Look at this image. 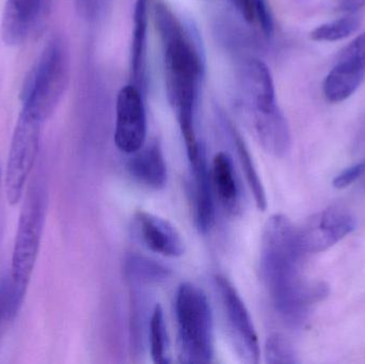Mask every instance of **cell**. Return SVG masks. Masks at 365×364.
Here are the masks:
<instances>
[{"label": "cell", "mask_w": 365, "mask_h": 364, "mask_svg": "<svg viewBox=\"0 0 365 364\" xmlns=\"http://www.w3.org/2000/svg\"><path fill=\"white\" fill-rule=\"evenodd\" d=\"M304 254L299 229L282 214L272 216L262 235L261 273L277 311L292 323H299L309 306L329 295L324 282L308 284L302 279Z\"/></svg>", "instance_id": "1"}, {"label": "cell", "mask_w": 365, "mask_h": 364, "mask_svg": "<svg viewBox=\"0 0 365 364\" xmlns=\"http://www.w3.org/2000/svg\"><path fill=\"white\" fill-rule=\"evenodd\" d=\"M154 19L164 46L167 98L177 113L191 162L202 147L195 135V113L205 70L203 51L195 32L185 29L165 2L154 4Z\"/></svg>", "instance_id": "2"}, {"label": "cell", "mask_w": 365, "mask_h": 364, "mask_svg": "<svg viewBox=\"0 0 365 364\" xmlns=\"http://www.w3.org/2000/svg\"><path fill=\"white\" fill-rule=\"evenodd\" d=\"M70 55L60 38L47 42L34 68L28 73L21 92V111L45 122L55 113L68 89Z\"/></svg>", "instance_id": "3"}, {"label": "cell", "mask_w": 365, "mask_h": 364, "mask_svg": "<svg viewBox=\"0 0 365 364\" xmlns=\"http://www.w3.org/2000/svg\"><path fill=\"white\" fill-rule=\"evenodd\" d=\"M180 359L185 363H210L214 358V327L207 297L201 288L184 282L175 296Z\"/></svg>", "instance_id": "4"}, {"label": "cell", "mask_w": 365, "mask_h": 364, "mask_svg": "<svg viewBox=\"0 0 365 364\" xmlns=\"http://www.w3.org/2000/svg\"><path fill=\"white\" fill-rule=\"evenodd\" d=\"M47 209V192L42 184L28 188L19 214L13 247L10 275L17 288L26 292L40 251Z\"/></svg>", "instance_id": "5"}, {"label": "cell", "mask_w": 365, "mask_h": 364, "mask_svg": "<svg viewBox=\"0 0 365 364\" xmlns=\"http://www.w3.org/2000/svg\"><path fill=\"white\" fill-rule=\"evenodd\" d=\"M41 124L42 122L28 113H19L11 141L4 179L9 204H17L23 198L26 183L38 157Z\"/></svg>", "instance_id": "6"}, {"label": "cell", "mask_w": 365, "mask_h": 364, "mask_svg": "<svg viewBox=\"0 0 365 364\" xmlns=\"http://www.w3.org/2000/svg\"><path fill=\"white\" fill-rule=\"evenodd\" d=\"M216 288L235 352L244 363H259V338L244 301L233 284L223 276H217Z\"/></svg>", "instance_id": "7"}, {"label": "cell", "mask_w": 365, "mask_h": 364, "mask_svg": "<svg viewBox=\"0 0 365 364\" xmlns=\"http://www.w3.org/2000/svg\"><path fill=\"white\" fill-rule=\"evenodd\" d=\"M115 113V145L123 153H136L147 138V115L141 90L135 85L122 88L118 93Z\"/></svg>", "instance_id": "8"}, {"label": "cell", "mask_w": 365, "mask_h": 364, "mask_svg": "<svg viewBox=\"0 0 365 364\" xmlns=\"http://www.w3.org/2000/svg\"><path fill=\"white\" fill-rule=\"evenodd\" d=\"M51 4L45 0H6L1 17V38L9 46H19L44 27Z\"/></svg>", "instance_id": "9"}, {"label": "cell", "mask_w": 365, "mask_h": 364, "mask_svg": "<svg viewBox=\"0 0 365 364\" xmlns=\"http://www.w3.org/2000/svg\"><path fill=\"white\" fill-rule=\"evenodd\" d=\"M356 229V220L349 212L338 207L312 216L299 229L304 254H319L329 249Z\"/></svg>", "instance_id": "10"}, {"label": "cell", "mask_w": 365, "mask_h": 364, "mask_svg": "<svg viewBox=\"0 0 365 364\" xmlns=\"http://www.w3.org/2000/svg\"><path fill=\"white\" fill-rule=\"evenodd\" d=\"M238 80L246 113L269 111L278 107L272 74L261 60L257 58L245 60L240 68Z\"/></svg>", "instance_id": "11"}, {"label": "cell", "mask_w": 365, "mask_h": 364, "mask_svg": "<svg viewBox=\"0 0 365 364\" xmlns=\"http://www.w3.org/2000/svg\"><path fill=\"white\" fill-rule=\"evenodd\" d=\"M255 136L267 153L283 157L291 149L289 123L279 107L269 111L246 113Z\"/></svg>", "instance_id": "12"}, {"label": "cell", "mask_w": 365, "mask_h": 364, "mask_svg": "<svg viewBox=\"0 0 365 364\" xmlns=\"http://www.w3.org/2000/svg\"><path fill=\"white\" fill-rule=\"evenodd\" d=\"M136 224L141 241L152 251L169 258H179L184 254L181 234L168 220L147 212H139Z\"/></svg>", "instance_id": "13"}, {"label": "cell", "mask_w": 365, "mask_h": 364, "mask_svg": "<svg viewBox=\"0 0 365 364\" xmlns=\"http://www.w3.org/2000/svg\"><path fill=\"white\" fill-rule=\"evenodd\" d=\"M190 164L193 177V201H195V222L197 229L205 233L214 222V197L210 171L206 162L205 151L202 147L199 155Z\"/></svg>", "instance_id": "14"}, {"label": "cell", "mask_w": 365, "mask_h": 364, "mask_svg": "<svg viewBox=\"0 0 365 364\" xmlns=\"http://www.w3.org/2000/svg\"><path fill=\"white\" fill-rule=\"evenodd\" d=\"M132 155L128 162V170L138 183L152 189H162L166 186L168 170L158 143L143 147Z\"/></svg>", "instance_id": "15"}, {"label": "cell", "mask_w": 365, "mask_h": 364, "mask_svg": "<svg viewBox=\"0 0 365 364\" xmlns=\"http://www.w3.org/2000/svg\"><path fill=\"white\" fill-rule=\"evenodd\" d=\"M150 0H136L134 8V29L130 49V74L133 85L143 89L145 81V51H147L148 21Z\"/></svg>", "instance_id": "16"}, {"label": "cell", "mask_w": 365, "mask_h": 364, "mask_svg": "<svg viewBox=\"0 0 365 364\" xmlns=\"http://www.w3.org/2000/svg\"><path fill=\"white\" fill-rule=\"evenodd\" d=\"M364 75L365 68L339 60L324 83L325 98L330 103L344 102L357 91Z\"/></svg>", "instance_id": "17"}, {"label": "cell", "mask_w": 365, "mask_h": 364, "mask_svg": "<svg viewBox=\"0 0 365 364\" xmlns=\"http://www.w3.org/2000/svg\"><path fill=\"white\" fill-rule=\"evenodd\" d=\"M210 177H212V188L223 207L229 211H235L240 200V190H238L233 165L227 154L220 152L215 156Z\"/></svg>", "instance_id": "18"}, {"label": "cell", "mask_w": 365, "mask_h": 364, "mask_svg": "<svg viewBox=\"0 0 365 364\" xmlns=\"http://www.w3.org/2000/svg\"><path fill=\"white\" fill-rule=\"evenodd\" d=\"M229 128L230 136L233 141L234 147L237 153L238 160H240V167L244 171L245 177H246L247 183L252 192L253 199H255V204L259 211H265L267 207V199H266V192L264 189L263 183L259 179V173H257V167L253 162L252 157L249 153L248 147L246 143L242 140L240 132L233 128L232 124H227Z\"/></svg>", "instance_id": "19"}, {"label": "cell", "mask_w": 365, "mask_h": 364, "mask_svg": "<svg viewBox=\"0 0 365 364\" xmlns=\"http://www.w3.org/2000/svg\"><path fill=\"white\" fill-rule=\"evenodd\" d=\"M150 348L153 363L167 364L170 363L168 356V336L165 324L164 310L156 305L150 320Z\"/></svg>", "instance_id": "20"}, {"label": "cell", "mask_w": 365, "mask_h": 364, "mask_svg": "<svg viewBox=\"0 0 365 364\" xmlns=\"http://www.w3.org/2000/svg\"><path fill=\"white\" fill-rule=\"evenodd\" d=\"M126 271L130 279L141 284H158L169 276V271L155 261L143 256H130L126 263Z\"/></svg>", "instance_id": "21"}, {"label": "cell", "mask_w": 365, "mask_h": 364, "mask_svg": "<svg viewBox=\"0 0 365 364\" xmlns=\"http://www.w3.org/2000/svg\"><path fill=\"white\" fill-rule=\"evenodd\" d=\"M359 17L349 15L319 26L311 32L310 36L317 42H336L355 33L359 29Z\"/></svg>", "instance_id": "22"}, {"label": "cell", "mask_w": 365, "mask_h": 364, "mask_svg": "<svg viewBox=\"0 0 365 364\" xmlns=\"http://www.w3.org/2000/svg\"><path fill=\"white\" fill-rule=\"evenodd\" d=\"M25 294L13 282L11 275L0 277V327L16 316Z\"/></svg>", "instance_id": "23"}, {"label": "cell", "mask_w": 365, "mask_h": 364, "mask_svg": "<svg viewBox=\"0 0 365 364\" xmlns=\"http://www.w3.org/2000/svg\"><path fill=\"white\" fill-rule=\"evenodd\" d=\"M265 358L266 363L272 364L299 363L289 340L279 333L270 336L266 341Z\"/></svg>", "instance_id": "24"}, {"label": "cell", "mask_w": 365, "mask_h": 364, "mask_svg": "<svg viewBox=\"0 0 365 364\" xmlns=\"http://www.w3.org/2000/svg\"><path fill=\"white\" fill-rule=\"evenodd\" d=\"M341 61L349 62L360 68H365V32L351 41L342 51Z\"/></svg>", "instance_id": "25"}, {"label": "cell", "mask_w": 365, "mask_h": 364, "mask_svg": "<svg viewBox=\"0 0 365 364\" xmlns=\"http://www.w3.org/2000/svg\"><path fill=\"white\" fill-rule=\"evenodd\" d=\"M255 19L257 17L261 26L262 31L266 36H270L274 32V19L267 0H252Z\"/></svg>", "instance_id": "26"}, {"label": "cell", "mask_w": 365, "mask_h": 364, "mask_svg": "<svg viewBox=\"0 0 365 364\" xmlns=\"http://www.w3.org/2000/svg\"><path fill=\"white\" fill-rule=\"evenodd\" d=\"M364 173L365 160L364 162H359V164L354 165L351 168H347L346 170L343 171L341 175H339L334 180V183L332 184L338 189H343V188L349 187V185L355 183Z\"/></svg>", "instance_id": "27"}, {"label": "cell", "mask_w": 365, "mask_h": 364, "mask_svg": "<svg viewBox=\"0 0 365 364\" xmlns=\"http://www.w3.org/2000/svg\"><path fill=\"white\" fill-rule=\"evenodd\" d=\"M233 6H235L237 12L242 15L245 21H252L255 19V13H253L252 0H231Z\"/></svg>", "instance_id": "28"}, {"label": "cell", "mask_w": 365, "mask_h": 364, "mask_svg": "<svg viewBox=\"0 0 365 364\" xmlns=\"http://www.w3.org/2000/svg\"><path fill=\"white\" fill-rule=\"evenodd\" d=\"M364 6L365 0H339V9L343 12H357Z\"/></svg>", "instance_id": "29"}, {"label": "cell", "mask_w": 365, "mask_h": 364, "mask_svg": "<svg viewBox=\"0 0 365 364\" xmlns=\"http://www.w3.org/2000/svg\"><path fill=\"white\" fill-rule=\"evenodd\" d=\"M45 1H46L47 4H51V1H53V0H45Z\"/></svg>", "instance_id": "30"}, {"label": "cell", "mask_w": 365, "mask_h": 364, "mask_svg": "<svg viewBox=\"0 0 365 364\" xmlns=\"http://www.w3.org/2000/svg\"><path fill=\"white\" fill-rule=\"evenodd\" d=\"M83 1H93V0H83Z\"/></svg>", "instance_id": "31"}, {"label": "cell", "mask_w": 365, "mask_h": 364, "mask_svg": "<svg viewBox=\"0 0 365 364\" xmlns=\"http://www.w3.org/2000/svg\"><path fill=\"white\" fill-rule=\"evenodd\" d=\"M0 179H1V173H0Z\"/></svg>", "instance_id": "32"}]
</instances>
